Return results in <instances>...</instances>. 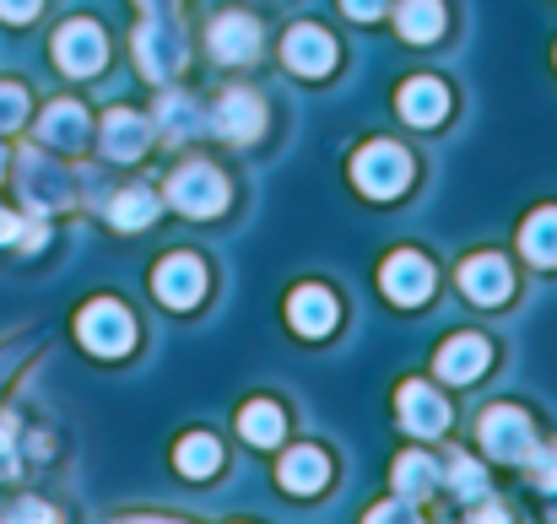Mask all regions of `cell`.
<instances>
[{"label":"cell","mask_w":557,"mask_h":524,"mask_svg":"<svg viewBox=\"0 0 557 524\" xmlns=\"http://www.w3.org/2000/svg\"><path fill=\"white\" fill-rule=\"evenodd\" d=\"M520 249L531 265H557V205L536 211L525 227H520Z\"/></svg>","instance_id":"cell-22"},{"label":"cell","mask_w":557,"mask_h":524,"mask_svg":"<svg viewBox=\"0 0 557 524\" xmlns=\"http://www.w3.org/2000/svg\"><path fill=\"white\" fill-rule=\"evenodd\" d=\"M174 460H180V471H185L189 482H200V476H211V471L222 465V449H216V438H211V433H189Z\"/></svg>","instance_id":"cell-23"},{"label":"cell","mask_w":557,"mask_h":524,"mask_svg":"<svg viewBox=\"0 0 557 524\" xmlns=\"http://www.w3.org/2000/svg\"><path fill=\"white\" fill-rule=\"evenodd\" d=\"M395 406H400V427L417 433V438H438V433L449 427V406H444V395L428 389L422 378H411V384L395 395Z\"/></svg>","instance_id":"cell-7"},{"label":"cell","mask_w":557,"mask_h":524,"mask_svg":"<svg viewBox=\"0 0 557 524\" xmlns=\"http://www.w3.org/2000/svg\"><path fill=\"white\" fill-rule=\"evenodd\" d=\"M54 60H60L65 76H92V71H103L109 43H103L98 22H65V27L54 33Z\"/></svg>","instance_id":"cell-5"},{"label":"cell","mask_w":557,"mask_h":524,"mask_svg":"<svg viewBox=\"0 0 557 524\" xmlns=\"http://www.w3.org/2000/svg\"><path fill=\"white\" fill-rule=\"evenodd\" d=\"M11 238H22V244H44V227H38V222H16L11 211H0V244H11Z\"/></svg>","instance_id":"cell-28"},{"label":"cell","mask_w":557,"mask_h":524,"mask_svg":"<svg viewBox=\"0 0 557 524\" xmlns=\"http://www.w3.org/2000/svg\"><path fill=\"white\" fill-rule=\"evenodd\" d=\"M336 292H325V287H298L293 292V303H287V320H293V330L298 336H325L331 325H336Z\"/></svg>","instance_id":"cell-16"},{"label":"cell","mask_w":557,"mask_h":524,"mask_svg":"<svg viewBox=\"0 0 557 524\" xmlns=\"http://www.w3.org/2000/svg\"><path fill=\"white\" fill-rule=\"evenodd\" d=\"M238 433H244L255 449H271V444H282V433H287V422H282V406H271V400H249V406L238 411Z\"/></svg>","instance_id":"cell-20"},{"label":"cell","mask_w":557,"mask_h":524,"mask_svg":"<svg viewBox=\"0 0 557 524\" xmlns=\"http://www.w3.org/2000/svg\"><path fill=\"white\" fill-rule=\"evenodd\" d=\"M487 362H493V347L466 330V336H455L449 347L438 351L433 367H438V378H449V384H476V378L487 373Z\"/></svg>","instance_id":"cell-13"},{"label":"cell","mask_w":557,"mask_h":524,"mask_svg":"<svg viewBox=\"0 0 557 524\" xmlns=\"http://www.w3.org/2000/svg\"><path fill=\"white\" fill-rule=\"evenodd\" d=\"M22 120H27V92L11 87V82H0V130H16Z\"/></svg>","instance_id":"cell-27"},{"label":"cell","mask_w":557,"mask_h":524,"mask_svg":"<svg viewBox=\"0 0 557 524\" xmlns=\"http://www.w3.org/2000/svg\"><path fill=\"white\" fill-rule=\"evenodd\" d=\"M216 136H227V141L260 136V103H255L249 92H227V98L216 103Z\"/></svg>","instance_id":"cell-18"},{"label":"cell","mask_w":557,"mask_h":524,"mask_svg":"<svg viewBox=\"0 0 557 524\" xmlns=\"http://www.w3.org/2000/svg\"><path fill=\"white\" fill-rule=\"evenodd\" d=\"M16 520H49V509H44V503H22Z\"/></svg>","instance_id":"cell-33"},{"label":"cell","mask_w":557,"mask_h":524,"mask_svg":"<svg viewBox=\"0 0 557 524\" xmlns=\"http://www.w3.org/2000/svg\"><path fill=\"white\" fill-rule=\"evenodd\" d=\"M152 216H158V195H152V189H125V195L114 200V211H109V222H114V227H125V233L147 227Z\"/></svg>","instance_id":"cell-24"},{"label":"cell","mask_w":557,"mask_h":524,"mask_svg":"<svg viewBox=\"0 0 557 524\" xmlns=\"http://www.w3.org/2000/svg\"><path fill=\"white\" fill-rule=\"evenodd\" d=\"M325 482H331V460L320 449H293L282 460V487L287 492H320Z\"/></svg>","instance_id":"cell-19"},{"label":"cell","mask_w":557,"mask_h":524,"mask_svg":"<svg viewBox=\"0 0 557 524\" xmlns=\"http://www.w3.org/2000/svg\"><path fill=\"white\" fill-rule=\"evenodd\" d=\"M460 292L471 298V303H504L509 292H515V276H509V260H498V254H476V260H466L460 265Z\"/></svg>","instance_id":"cell-10"},{"label":"cell","mask_w":557,"mask_h":524,"mask_svg":"<svg viewBox=\"0 0 557 524\" xmlns=\"http://www.w3.org/2000/svg\"><path fill=\"white\" fill-rule=\"evenodd\" d=\"M379 282H384V292H389L400 309H411V303H422V298L433 292V265H428L422 254L400 249V254H389V260H384Z\"/></svg>","instance_id":"cell-8"},{"label":"cell","mask_w":557,"mask_h":524,"mask_svg":"<svg viewBox=\"0 0 557 524\" xmlns=\"http://www.w3.org/2000/svg\"><path fill=\"white\" fill-rule=\"evenodd\" d=\"M395 27H400V38H411V43H433V38L444 33V5H438V0H400Z\"/></svg>","instance_id":"cell-21"},{"label":"cell","mask_w":557,"mask_h":524,"mask_svg":"<svg viewBox=\"0 0 557 524\" xmlns=\"http://www.w3.org/2000/svg\"><path fill=\"white\" fill-rule=\"evenodd\" d=\"M5 460H11V422L0 416V465H5Z\"/></svg>","instance_id":"cell-34"},{"label":"cell","mask_w":557,"mask_h":524,"mask_svg":"<svg viewBox=\"0 0 557 524\" xmlns=\"http://www.w3.org/2000/svg\"><path fill=\"white\" fill-rule=\"evenodd\" d=\"M163 114H169V136H189V114H195V103H189V98L169 92V98H163Z\"/></svg>","instance_id":"cell-29"},{"label":"cell","mask_w":557,"mask_h":524,"mask_svg":"<svg viewBox=\"0 0 557 524\" xmlns=\"http://www.w3.org/2000/svg\"><path fill=\"white\" fill-rule=\"evenodd\" d=\"M136 54H141V71L163 82V76H174L185 65V38L174 27H163V22H147L136 33Z\"/></svg>","instance_id":"cell-12"},{"label":"cell","mask_w":557,"mask_h":524,"mask_svg":"<svg viewBox=\"0 0 557 524\" xmlns=\"http://www.w3.org/2000/svg\"><path fill=\"white\" fill-rule=\"evenodd\" d=\"M0 178H5V152H0Z\"/></svg>","instance_id":"cell-35"},{"label":"cell","mask_w":557,"mask_h":524,"mask_svg":"<svg viewBox=\"0 0 557 524\" xmlns=\"http://www.w3.org/2000/svg\"><path fill=\"white\" fill-rule=\"evenodd\" d=\"M482 444L493 460H509V465H531V454H536V433H531L525 411H515V406H493L482 416Z\"/></svg>","instance_id":"cell-3"},{"label":"cell","mask_w":557,"mask_h":524,"mask_svg":"<svg viewBox=\"0 0 557 524\" xmlns=\"http://www.w3.org/2000/svg\"><path fill=\"white\" fill-rule=\"evenodd\" d=\"M38 136H44L49 147L76 152V147L87 141V114H82L76 103H49V109H44V120H38Z\"/></svg>","instance_id":"cell-17"},{"label":"cell","mask_w":557,"mask_h":524,"mask_svg":"<svg viewBox=\"0 0 557 524\" xmlns=\"http://www.w3.org/2000/svg\"><path fill=\"white\" fill-rule=\"evenodd\" d=\"M152 292H158V303H169V309H195L200 292H206V265H200L195 254H169V260L152 271Z\"/></svg>","instance_id":"cell-6"},{"label":"cell","mask_w":557,"mask_h":524,"mask_svg":"<svg viewBox=\"0 0 557 524\" xmlns=\"http://www.w3.org/2000/svg\"><path fill=\"white\" fill-rule=\"evenodd\" d=\"M395 103H400V120L417 125V130H422V125H438V120L449 114V92H444V82H433V76L406 82Z\"/></svg>","instance_id":"cell-14"},{"label":"cell","mask_w":557,"mask_h":524,"mask_svg":"<svg viewBox=\"0 0 557 524\" xmlns=\"http://www.w3.org/2000/svg\"><path fill=\"white\" fill-rule=\"evenodd\" d=\"M206 49H211L222 65L255 60V49H260V27H255L249 16L227 11V16H216V22H211V33H206Z\"/></svg>","instance_id":"cell-11"},{"label":"cell","mask_w":557,"mask_h":524,"mask_svg":"<svg viewBox=\"0 0 557 524\" xmlns=\"http://www.w3.org/2000/svg\"><path fill=\"white\" fill-rule=\"evenodd\" d=\"M449 487L460 492V498H487V476H482V465L476 460H449Z\"/></svg>","instance_id":"cell-26"},{"label":"cell","mask_w":557,"mask_h":524,"mask_svg":"<svg viewBox=\"0 0 557 524\" xmlns=\"http://www.w3.org/2000/svg\"><path fill=\"white\" fill-rule=\"evenodd\" d=\"M169 200L185 211V216H216L227 205V178L206 163H185L180 174L169 178Z\"/></svg>","instance_id":"cell-4"},{"label":"cell","mask_w":557,"mask_h":524,"mask_svg":"<svg viewBox=\"0 0 557 524\" xmlns=\"http://www.w3.org/2000/svg\"><path fill=\"white\" fill-rule=\"evenodd\" d=\"M147 141H152V125H147L141 114L114 109V114L103 120V152H109L114 163H136V158L147 152Z\"/></svg>","instance_id":"cell-15"},{"label":"cell","mask_w":557,"mask_h":524,"mask_svg":"<svg viewBox=\"0 0 557 524\" xmlns=\"http://www.w3.org/2000/svg\"><path fill=\"white\" fill-rule=\"evenodd\" d=\"M395 487H400L406 498H428V492L438 487L433 460H428V454H400V460H395Z\"/></svg>","instance_id":"cell-25"},{"label":"cell","mask_w":557,"mask_h":524,"mask_svg":"<svg viewBox=\"0 0 557 524\" xmlns=\"http://www.w3.org/2000/svg\"><path fill=\"white\" fill-rule=\"evenodd\" d=\"M38 5H44V0H0V16H5V22H27Z\"/></svg>","instance_id":"cell-31"},{"label":"cell","mask_w":557,"mask_h":524,"mask_svg":"<svg viewBox=\"0 0 557 524\" xmlns=\"http://www.w3.org/2000/svg\"><path fill=\"white\" fill-rule=\"evenodd\" d=\"M347 5V16H358V22H373L379 11H384V0H342Z\"/></svg>","instance_id":"cell-32"},{"label":"cell","mask_w":557,"mask_h":524,"mask_svg":"<svg viewBox=\"0 0 557 524\" xmlns=\"http://www.w3.org/2000/svg\"><path fill=\"white\" fill-rule=\"evenodd\" d=\"M282 60L298 71V76H325L331 65H336V38L325 33V27H293L287 38H282Z\"/></svg>","instance_id":"cell-9"},{"label":"cell","mask_w":557,"mask_h":524,"mask_svg":"<svg viewBox=\"0 0 557 524\" xmlns=\"http://www.w3.org/2000/svg\"><path fill=\"white\" fill-rule=\"evenodd\" d=\"M76 336H82V347L98 351V357H125V351L136 347V320H131L114 298H98V303L82 309Z\"/></svg>","instance_id":"cell-2"},{"label":"cell","mask_w":557,"mask_h":524,"mask_svg":"<svg viewBox=\"0 0 557 524\" xmlns=\"http://www.w3.org/2000/svg\"><path fill=\"white\" fill-rule=\"evenodd\" d=\"M531 465H536V482L557 492V449H536V454H531Z\"/></svg>","instance_id":"cell-30"},{"label":"cell","mask_w":557,"mask_h":524,"mask_svg":"<svg viewBox=\"0 0 557 524\" xmlns=\"http://www.w3.org/2000/svg\"><path fill=\"white\" fill-rule=\"evenodd\" d=\"M411 158L395 147V141H369L363 152H358V163H352V178H358V189L373 195V200H395L406 184H411Z\"/></svg>","instance_id":"cell-1"}]
</instances>
